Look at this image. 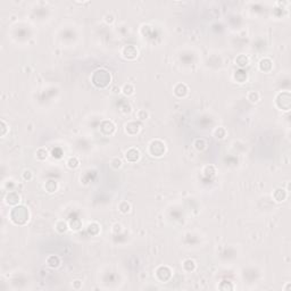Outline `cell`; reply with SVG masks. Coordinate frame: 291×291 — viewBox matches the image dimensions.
<instances>
[{
    "instance_id": "6da1fadb",
    "label": "cell",
    "mask_w": 291,
    "mask_h": 291,
    "mask_svg": "<svg viewBox=\"0 0 291 291\" xmlns=\"http://www.w3.org/2000/svg\"><path fill=\"white\" fill-rule=\"evenodd\" d=\"M92 83L97 88H106L110 83V74L106 70L96 71L92 75Z\"/></svg>"
},
{
    "instance_id": "7a4b0ae2",
    "label": "cell",
    "mask_w": 291,
    "mask_h": 291,
    "mask_svg": "<svg viewBox=\"0 0 291 291\" xmlns=\"http://www.w3.org/2000/svg\"><path fill=\"white\" fill-rule=\"evenodd\" d=\"M11 221L14 222L15 224L23 225L28 221V209L23 206L16 207L14 208L11 213Z\"/></svg>"
},
{
    "instance_id": "3957f363",
    "label": "cell",
    "mask_w": 291,
    "mask_h": 291,
    "mask_svg": "<svg viewBox=\"0 0 291 291\" xmlns=\"http://www.w3.org/2000/svg\"><path fill=\"white\" fill-rule=\"evenodd\" d=\"M166 150L165 143L160 140H154L151 141V143L149 144V154L154 157H160L163 156Z\"/></svg>"
},
{
    "instance_id": "277c9868",
    "label": "cell",
    "mask_w": 291,
    "mask_h": 291,
    "mask_svg": "<svg viewBox=\"0 0 291 291\" xmlns=\"http://www.w3.org/2000/svg\"><path fill=\"white\" fill-rule=\"evenodd\" d=\"M122 55H123V57L126 58V59H134V58L138 56V50L135 49L133 46H127L123 49Z\"/></svg>"
},
{
    "instance_id": "5b68a950",
    "label": "cell",
    "mask_w": 291,
    "mask_h": 291,
    "mask_svg": "<svg viewBox=\"0 0 291 291\" xmlns=\"http://www.w3.org/2000/svg\"><path fill=\"white\" fill-rule=\"evenodd\" d=\"M125 158H126V160H129V161L139 160V158H140V151L138 150V149H135V148H131V149H129V150L126 151Z\"/></svg>"
},
{
    "instance_id": "8992f818",
    "label": "cell",
    "mask_w": 291,
    "mask_h": 291,
    "mask_svg": "<svg viewBox=\"0 0 291 291\" xmlns=\"http://www.w3.org/2000/svg\"><path fill=\"white\" fill-rule=\"evenodd\" d=\"M7 203L11 205H16L19 203V196L16 192H9L7 196Z\"/></svg>"
},
{
    "instance_id": "52a82bcc",
    "label": "cell",
    "mask_w": 291,
    "mask_h": 291,
    "mask_svg": "<svg viewBox=\"0 0 291 291\" xmlns=\"http://www.w3.org/2000/svg\"><path fill=\"white\" fill-rule=\"evenodd\" d=\"M259 68L262 71H265V72H270L271 68H272V62H271L270 59H263L262 62H260L259 64Z\"/></svg>"
},
{
    "instance_id": "ba28073f",
    "label": "cell",
    "mask_w": 291,
    "mask_h": 291,
    "mask_svg": "<svg viewBox=\"0 0 291 291\" xmlns=\"http://www.w3.org/2000/svg\"><path fill=\"white\" fill-rule=\"evenodd\" d=\"M235 63H237V65H239L240 67H245V66H247V65H248L249 59H248V57L245 56V55H240V56L237 57Z\"/></svg>"
},
{
    "instance_id": "9c48e42d",
    "label": "cell",
    "mask_w": 291,
    "mask_h": 291,
    "mask_svg": "<svg viewBox=\"0 0 291 291\" xmlns=\"http://www.w3.org/2000/svg\"><path fill=\"white\" fill-rule=\"evenodd\" d=\"M59 258L56 256H50L48 259H47V264L49 265L50 267H57L59 266Z\"/></svg>"
},
{
    "instance_id": "30bf717a",
    "label": "cell",
    "mask_w": 291,
    "mask_h": 291,
    "mask_svg": "<svg viewBox=\"0 0 291 291\" xmlns=\"http://www.w3.org/2000/svg\"><path fill=\"white\" fill-rule=\"evenodd\" d=\"M47 156H48V151H47V149H45V148H40V149H38V151H36V158L38 159H40V160H43V159H46Z\"/></svg>"
},
{
    "instance_id": "8fae6325",
    "label": "cell",
    "mask_w": 291,
    "mask_h": 291,
    "mask_svg": "<svg viewBox=\"0 0 291 291\" xmlns=\"http://www.w3.org/2000/svg\"><path fill=\"white\" fill-rule=\"evenodd\" d=\"M183 267H184V270H186V271L190 272V271H193V270H195L196 265H195V262H193V260L188 259V260H186V262L183 263Z\"/></svg>"
},
{
    "instance_id": "7c38bea8",
    "label": "cell",
    "mask_w": 291,
    "mask_h": 291,
    "mask_svg": "<svg viewBox=\"0 0 291 291\" xmlns=\"http://www.w3.org/2000/svg\"><path fill=\"white\" fill-rule=\"evenodd\" d=\"M248 99L251 102H257L258 100H259V95H258L256 91L249 92V93H248Z\"/></svg>"
},
{
    "instance_id": "4fadbf2b",
    "label": "cell",
    "mask_w": 291,
    "mask_h": 291,
    "mask_svg": "<svg viewBox=\"0 0 291 291\" xmlns=\"http://www.w3.org/2000/svg\"><path fill=\"white\" fill-rule=\"evenodd\" d=\"M123 92H124V93H125L126 96L132 95V93L134 92L133 85H132V84H125V85H124V88H123Z\"/></svg>"
},
{
    "instance_id": "5bb4252c",
    "label": "cell",
    "mask_w": 291,
    "mask_h": 291,
    "mask_svg": "<svg viewBox=\"0 0 291 291\" xmlns=\"http://www.w3.org/2000/svg\"><path fill=\"white\" fill-rule=\"evenodd\" d=\"M119 211L125 214V213H127V212L130 211V205H129L126 201H123V203L119 205Z\"/></svg>"
},
{
    "instance_id": "9a60e30c",
    "label": "cell",
    "mask_w": 291,
    "mask_h": 291,
    "mask_svg": "<svg viewBox=\"0 0 291 291\" xmlns=\"http://www.w3.org/2000/svg\"><path fill=\"white\" fill-rule=\"evenodd\" d=\"M67 164H68V166H70L71 169H75V167L79 166V160H77L76 158H71Z\"/></svg>"
},
{
    "instance_id": "2e32d148",
    "label": "cell",
    "mask_w": 291,
    "mask_h": 291,
    "mask_svg": "<svg viewBox=\"0 0 291 291\" xmlns=\"http://www.w3.org/2000/svg\"><path fill=\"white\" fill-rule=\"evenodd\" d=\"M137 116H138V118L146 119L148 117V113L146 112V110H139V112L137 113Z\"/></svg>"
},
{
    "instance_id": "e0dca14e",
    "label": "cell",
    "mask_w": 291,
    "mask_h": 291,
    "mask_svg": "<svg viewBox=\"0 0 291 291\" xmlns=\"http://www.w3.org/2000/svg\"><path fill=\"white\" fill-rule=\"evenodd\" d=\"M23 178H24L25 180H31L32 179V174L30 171H24V173H23Z\"/></svg>"
}]
</instances>
